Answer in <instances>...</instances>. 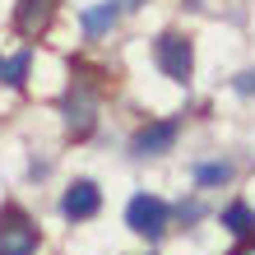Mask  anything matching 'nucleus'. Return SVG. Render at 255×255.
Segmentation results:
<instances>
[{
    "mask_svg": "<svg viewBox=\"0 0 255 255\" xmlns=\"http://www.w3.org/2000/svg\"><path fill=\"white\" fill-rule=\"evenodd\" d=\"M153 56H158V65H162V74H167V79H176V84H186V79H190V70H195V51H190V42H186V37L162 33V37H158V47H153Z\"/></svg>",
    "mask_w": 255,
    "mask_h": 255,
    "instance_id": "1",
    "label": "nucleus"
},
{
    "mask_svg": "<svg viewBox=\"0 0 255 255\" xmlns=\"http://www.w3.org/2000/svg\"><path fill=\"white\" fill-rule=\"evenodd\" d=\"M126 223H130V232H139V237H162L167 232V204H162L158 195H134L130 209H126Z\"/></svg>",
    "mask_w": 255,
    "mask_h": 255,
    "instance_id": "2",
    "label": "nucleus"
},
{
    "mask_svg": "<svg viewBox=\"0 0 255 255\" xmlns=\"http://www.w3.org/2000/svg\"><path fill=\"white\" fill-rule=\"evenodd\" d=\"M37 251V228L23 214H9L0 223V255H33Z\"/></svg>",
    "mask_w": 255,
    "mask_h": 255,
    "instance_id": "3",
    "label": "nucleus"
},
{
    "mask_svg": "<svg viewBox=\"0 0 255 255\" xmlns=\"http://www.w3.org/2000/svg\"><path fill=\"white\" fill-rule=\"evenodd\" d=\"M56 5L61 0H19V9H14V28H19L23 37H42L56 19Z\"/></svg>",
    "mask_w": 255,
    "mask_h": 255,
    "instance_id": "4",
    "label": "nucleus"
},
{
    "mask_svg": "<svg viewBox=\"0 0 255 255\" xmlns=\"http://www.w3.org/2000/svg\"><path fill=\"white\" fill-rule=\"evenodd\" d=\"M93 112H98V102L88 88H74V93L65 98V130L74 134V139H84L88 130H93Z\"/></svg>",
    "mask_w": 255,
    "mask_h": 255,
    "instance_id": "5",
    "label": "nucleus"
},
{
    "mask_svg": "<svg viewBox=\"0 0 255 255\" xmlns=\"http://www.w3.org/2000/svg\"><path fill=\"white\" fill-rule=\"evenodd\" d=\"M98 209H102V195H98L93 181H74V186L65 190V200H61V214L74 218V223H79V218H93Z\"/></svg>",
    "mask_w": 255,
    "mask_h": 255,
    "instance_id": "6",
    "label": "nucleus"
},
{
    "mask_svg": "<svg viewBox=\"0 0 255 255\" xmlns=\"http://www.w3.org/2000/svg\"><path fill=\"white\" fill-rule=\"evenodd\" d=\"M172 144H176V121H153V126H144L139 134H134V153H139V158L167 153Z\"/></svg>",
    "mask_w": 255,
    "mask_h": 255,
    "instance_id": "7",
    "label": "nucleus"
},
{
    "mask_svg": "<svg viewBox=\"0 0 255 255\" xmlns=\"http://www.w3.org/2000/svg\"><path fill=\"white\" fill-rule=\"evenodd\" d=\"M28 65H33V51L9 56V61H0V79H5L9 88H23V79H28Z\"/></svg>",
    "mask_w": 255,
    "mask_h": 255,
    "instance_id": "8",
    "label": "nucleus"
},
{
    "mask_svg": "<svg viewBox=\"0 0 255 255\" xmlns=\"http://www.w3.org/2000/svg\"><path fill=\"white\" fill-rule=\"evenodd\" d=\"M116 23V0H112V5H88L84 9V28H88V33H107V28Z\"/></svg>",
    "mask_w": 255,
    "mask_h": 255,
    "instance_id": "9",
    "label": "nucleus"
},
{
    "mask_svg": "<svg viewBox=\"0 0 255 255\" xmlns=\"http://www.w3.org/2000/svg\"><path fill=\"white\" fill-rule=\"evenodd\" d=\"M195 181L200 186H228L232 181V162H200L195 167Z\"/></svg>",
    "mask_w": 255,
    "mask_h": 255,
    "instance_id": "10",
    "label": "nucleus"
},
{
    "mask_svg": "<svg viewBox=\"0 0 255 255\" xmlns=\"http://www.w3.org/2000/svg\"><path fill=\"white\" fill-rule=\"evenodd\" d=\"M223 228H228V232H237V237H246V232L255 228V214H251V204H232L228 214H223Z\"/></svg>",
    "mask_w": 255,
    "mask_h": 255,
    "instance_id": "11",
    "label": "nucleus"
},
{
    "mask_svg": "<svg viewBox=\"0 0 255 255\" xmlns=\"http://www.w3.org/2000/svg\"><path fill=\"white\" fill-rule=\"evenodd\" d=\"M237 93H255V70H246V74H237Z\"/></svg>",
    "mask_w": 255,
    "mask_h": 255,
    "instance_id": "12",
    "label": "nucleus"
},
{
    "mask_svg": "<svg viewBox=\"0 0 255 255\" xmlns=\"http://www.w3.org/2000/svg\"><path fill=\"white\" fill-rule=\"evenodd\" d=\"M121 9H139V5H148V0H116Z\"/></svg>",
    "mask_w": 255,
    "mask_h": 255,
    "instance_id": "13",
    "label": "nucleus"
},
{
    "mask_svg": "<svg viewBox=\"0 0 255 255\" xmlns=\"http://www.w3.org/2000/svg\"><path fill=\"white\" fill-rule=\"evenodd\" d=\"M232 255H255V246H242V251H232Z\"/></svg>",
    "mask_w": 255,
    "mask_h": 255,
    "instance_id": "14",
    "label": "nucleus"
}]
</instances>
